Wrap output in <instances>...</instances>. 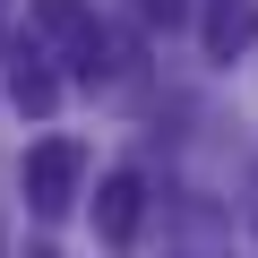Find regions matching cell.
<instances>
[{
	"instance_id": "6da1fadb",
	"label": "cell",
	"mask_w": 258,
	"mask_h": 258,
	"mask_svg": "<svg viewBox=\"0 0 258 258\" xmlns=\"http://www.w3.org/2000/svg\"><path fill=\"white\" fill-rule=\"evenodd\" d=\"M78 181H86V147H78V138L26 147V198H35V215H60V207L78 198Z\"/></svg>"
},
{
	"instance_id": "7a4b0ae2",
	"label": "cell",
	"mask_w": 258,
	"mask_h": 258,
	"mask_svg": "<svg viewBox=\"0 0 258 258\" xmlns=\"http://www.w3.org/2000/svg\"><path fill=\"white\" fill-rule=\"evenodd\" d=\"M138 215H147V172H112V181L95 189V232H103V249H129V241H138Z\"/></svg>"
},
{
	"instance_id": "3957f363",
	"label": "cell",
	"mask_w": 258,
	"mask_h": 258,
	"mask_svg": "<svg viewBox=\"0 0 258 258\" xmlns=\"http://www.w3.org/2000/svg\"><path fill=\"white\" fill-rule=\"evenodd\" d=\"M198 43H207V60H241L258 43V0H207L198 9Z\"/></svg>"
},
{
	"instance_id": "277c9868",
	"label": "cell",
	"mask_w": 258,
	"mask_h": 258,
	"mask_svg": "<svg viewBox=\"0 0 258 258\" xmlns=\"http://www.w3.org/2000/svg\"><path fill=\"white\" fill-rule=\"evenodd\" d=\"M9 103H18V112H35V120L60 103V78L43 69V52H18V60H9Z\"/></svg>"
},
{
	"instance_id": "5b68a950",
	"label": "cell",
	"mask_w": 258,
	"mask_h": 258,
	"mask_svg": "<svg viewBox=\"0 0 258 258\" xmlns=\"http://www.w3.org/2000/svg\"><path fill=\"white\" fill-rule=\"evenodd\" d=\"M181 224H189V258H224V215L215 207H189Z\"/></svg>"
},
{
	"instance_id": "8992f818",
	"label": "cell",
	"mask_w": 258,
	"mask_h": 258,
	"mask_svg": "<svg viewBox=\"0 0 258 258\" xmlns=\"http://www.w3.org/2000/svg\"><path fill=\"white\" fill-rule=\"evenodd\" d=\"M138 9H147L155 26H181V18H189V0H138Z\"/></svg>"
},
{
	"instance_id": "52a82bcc",
	"label": "cell",
	"mask_w": 258,
	"mask_h": 258,
	"mask_svg": "<svg viewBox=\"0 0 258 258\" xmlns=\"http://www.w3.org/2000/svg\"><path fill=\"white\" fill-rule=\"evenodd\" d=\"M26 258H52V249H26Z\"/></svg>"
}]
</instances>
